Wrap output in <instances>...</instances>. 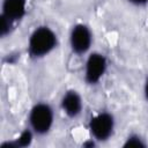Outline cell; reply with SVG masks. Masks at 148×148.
Here are the masks:
<instances>
[{
	"instance_id": "obj_2",
	"label": "cell",
	"mask_w": 148,
	"mask_h": 148,
	"mask_svg": "<svg viewBox=\"0 0 148 148\" xmlns=\"http://www.w3.org/2000/svg\"><path fill=\"white\" fill-rule=\"evenodd\" d=\"M28 123L29 127L36 135H46L52 130V126L54 124L53 108L46 102L35 103L29 111Z\"/></svg>"
},
{
	"instance_id": "obj_7",
	"label": "cell",
	"mask_w": 148,
	"mask_h": 148,
	"mask_svg": "<svg viewBox=\"0 0 148 148\" xmlns=\"http://www.w3.org/2000/svg\"><path fill=\"white\" fill-rule=\"evenodd\" d=\"M28 0H2L1 16L16 24L27 14Z\"/></svg>"
},
{
	"instance_id": "obj_6",
	"label": "cell",
	"mask_w": 148,
	"mask_h": 148,
	"mask_svg": "<svg viewBox=\"0 0 148 148\" xmlns=\"http://www.w3.org/2000/svg\"><path fill=\"white\" fill-rule=\"evenodd\" d=\"M60 108L62 112L71 119L81 114L83 109V101L80 92L75 89H68L64 92L60 99Z\"/></svg>"
},
{
	"instance_id": "obj_5",
	"label": "cell",
	"mask_w": 148,
	"mask_h": 148,
	"mask_svg": "<svg viewBox=\"0 0 148 148\" xmlns=\"http://www.w3.org/2000/svg\"><path fill=\"white\" fill-rule=\"evenodd\" d=\"M69 47L76 56H84L89 52L92 44V32L89 25L76 23L69 31Z\"/></svg>"
},
{
	"instance_id": "obj_1",
	"label": "cell",
	"mask_w": 148,
	"mask_h": 148,
	"mask_svg": "<svg viewBox=\"0 0 148 148\" xmlns=\"http://www.w3.org/2000/svg\"><path fill=\"white\" fill-rule=\"evenodd\" d=\"M58 46V36L49 25H38L29 36L28 56L38 60L49 56Z\"/></svg>"
},
{
	"instance_id": "obj_9",
	"label": "cell",
	"mask_w": 148,
	"mask_h": 148,
	"mask_svg": "<svg viewBox=\"0 0 148 148\" xmlns=\"http://www.w3.org/2000/svg\"><path fill=\"white\" fill-rule=\"evenodd\" d=\"M147 146V142L145 141V139L140 135V134H138V133H132V134H130L126 139H125V141H124V143H123V147H125V148H127V147H146Z\"/></svg>"
},
{
	"instance_id": "obj_11",
	"label": "cell",
	"mask_w": 148,
	"mask_h": 148,
	"mask_svg": "<svg viewBox=\"0 0 148 148\" xmlns=\"http://www.w3.org/2000/svg\"><path fill=\"white\" fill-rule=\"evenodd\" d=\"M143 95H145V98L148 103V76L146 77L145 80V84H143Z\"/></svg>"
},
{
	"instance_id": "obj_10",
	"label": "cell",
	"mask_w": 148,
	"mask_h": 148,
	"mask_svg": "<svg viewBox=\"0 0 148 148\" xmlns=\"http://www.w3.org/2000/svg\"><path fill=\"white\" fill-rule=\"evenodd\" d=\"M128 2H131L134 6H145L148 3V0H128Z\"/></svg>"
},
{
	"instance_id": "obj_8",
	"label": "cell",
	"mask_w": 148,
	"mask_h": 148,
	"mask_svg": "<svg viewBox=\"0 0 148 148\" xmlns=\"http://www.w3.org/2000/svg\"><path fill=\"white\" fill-rule=\"evenodd\" d=\"M35 135L36 134L29 127V128H25L24 131H22L16 139H14L12 141L2 142L0 145V147L1 148H25V147H29L32 143V140H34Z\"/></svg>"
},
{
	"instance_id": "obj_3",
	"label": "cell",
	"mask_w": 148,
	"mask_h": 148,
	"mask_svg": "<svg viewBox=\"0 0 148 148\" xmlns=\"http://www.w3.org/2000/svg\"><path fill=\"white\" fill-rule=\"evenodd\" d=\"M116 120L111 112L99 111L94 114L88 123V128L91 138L95 141L104 142L108 141L114 133Z\"/></svg>"
},
{
	"instance_id": "obj_4",
	"label": "cell",
	"mask_w": 148,
	"mask_h": 148,
	"mask_svg": "<svg viewBox=\"0 0 148 148\" xmlns=\"http://www.w3.org/2000/svg\"><path fill=\"white\" fill-rule=\"evenodd\" d=\"M108 71V59L101 52H91L84 62L83 76L88 86H96L101 82Z\"/></svg>"
}]
</instances>
